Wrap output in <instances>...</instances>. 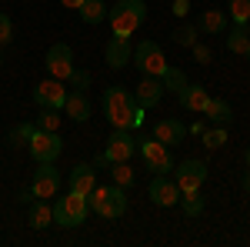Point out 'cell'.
Segmentation results:
<instances>
[{"instance_id": "6da1fadb", "label": "cell", "mask_w": 250, "mask_h": 247, "mask_svg": "<svg viewBox=\"0 0 250 247\" xmlns=\"http://www.w3.org/2000/svg\"><path fill=\"white\" fill-rule=\"evenodd\" d=\"M104 114L107 120L114 124L117 131H130V127H140V120H144V107H137V100L130 97L127 87H107L104 90Z\"/></svg>"}, {"instance_id": "7c38bea8", "label": "cell", "mask_w": 250, "mask_h": 247, "mask_svg": "<svg viewBox=\"0 0 250 247\" xmlns=\"http://www.w3.org/2000/svg\"><path fill=\"white\" fill-rule=\"evenodd\" d=\"M47 74L57 77V80H70V74H74V50L67 44H54L47 50Z\"/></svg>"}, {"instance_id": "ab89813d", "label": "cell", "mask_w": 250, "mask_h": 247, "mask_svg": "<svg viewBox=\"0 0 250 247\" xmlns=\"http://www.w3.org/2000/svg\"><path fill=\"white\" fill-rule=\"evenodd\" d=\"M244 160H247V171H250V151H247V157H244Z\"/></svg>"}, {"instance_id": "2e32d148", "label": "cell", "mask_w": 250, "mask_h": 247, "mask_svg": "<svg viewBox=\"0 0 250 247\" xmlns=\"http://www.w3.org/2000/svg\"><path fill=\"white\" fill-rule=\"evenodd\" d=\"M207 100H210V94H207V87H200V84H187V87L177 94V104L187 107V111H193V114H204Z\"/></svg>"}, {"instance_id": "f1b7e54d", "label": "cell", "mask_w": 250, "mask_h": 247, "mask_svg": "<svg viewBox=\"0 0 250 247\" xmlns=\"http://www.w3.org/2000/svg\"><path fill=\"white\" fill-rule=\"evenodd\" d=\"M160 80H164V90H173V94H180L187 87V77H184V70H177V67H167V74L160 77Z\"/></svg>"}, {"instance_id": "5bb4252c", "label": "cell", "mask_w": 250, "mask_h": 247, "mask_svg": "<svg viewBox=\"0 0 250 247\" xmlns=\"http://www.w3.org/2000/svg\"><path fill=\"white\" fill-rule=\"evenodd\" d=\"M104 57H107V67H114V70L127 67V64H130V57H134V44H130V37L110 34V40H107V50H104Z\"/></svg>"}, {"instance_id": "d4e9b609", "label": "cell", "mask_w": 250, "mask_h": 247, "mask_svg": "<svg viewBox=\"0 0 250 247\" xmlns=\"http://www.w3.org/2000/svg\"><path fill=\"white\" fill-rule=\"evenodd\" d=\"M187 217H200L204 214V194L200 190H190V194H180V201H177Z\"/></svg>"}, {"instance_id": "4dcf8cb0", "label": "cell", "mask_w": 250, "mask_h": 247, "mask_svg": "<svg viewBox=\"0 0 250 247\" xmlns=\"http://www.w3.org/2000/svg\"><path fill=\"white\" fill-rule=\"evenodd\" d=\"M230 20L233 23H250V0H230Z\"/></svg>"}, {"instance_id": "8d00e7d4", "label": "cell", "mask_w": 250, "mask_h": 247, "mask_svg": "<svg viewBox=\"0 0 250 247\" xmlns=\"http://www.w3.org/2000/svg\"><path fill=\"white\" fill-rule=\"evenodd\" d=\"M60 3H63L67 10H80V3H83V0H60Z\"/></svg>"}, {"instance_id": "4fadbf2b", "label": "cell", "mask_w": 250, "mask_h": 247, "mask_svg": "<svg viewBox=\"0 0 250 247\" xmlns=\"http://www.w3.org/2000/svg\"><path fill=\"white\" fill-rule=\"evenodd\" d=\"M147 194H150V201H154L157 207H173L180 201V187H177V180H170L167 174H154Z\"/></svg>"}, {"instance_id": "b9f144b4", "label": "cell", "mask_w": 250, "mask_h": 247, "mask_svg": "<svg viewBox=\"0 0 250 247\" xmlns=\"http://www.w3.org/2000/svg\"><path fill=\"white\" fill-rule=\"evenodd\" d=\"M0 64H3V57H0Z\"/></svg>"}, {"instance_id": "603a6c76", "label": "cell", "mask_w": 250, "mask_h": 247, "mask_svg": "<svg viewBox=\"0 0 250 247\" xmlns=\"http://www.w3.org/2000/svg\"><path fill=\"white\" fill-rule=\"evenodd\" d=\"M227 50H230V54H247V50H250L247 23H233V30L227 34Z\"/></svg>"}, {"instance_id": "277c9868", "label": "cell", "mask_w": 250, "mask_h": 247, "mask_svg": "<svg viewBox=\"0 0 250 247\" xmlns=\"http://www.w3.org/2000/svg\"><path fill=\"white\" fill-rule=\"evenodd\" d=\"M87 214H90L87 194L70 190V194H63L57 204H54V224H60V227H80L87 221Z\"/></svg>"}, {"instance_id": "74e56055", "label": "cell", "mask_w": 250, "mask_h": 247, "mask_svg": "<svg viewBox=\"0 0 250 247\" xmlns=\"http://www.w3.org/2000/svg\"><path fill=\"white\" fill-rule=\"evenodd\" d=\"M204 131H207V124H204V120H197V124H193V127H190V134H197V137H200V134H204Z\"/></svg>"}, {"instance_id": "9c48e42d", "label": "cell", "mask_w": 250, "mask_h": 247, "mask_svg": "<svg viewBox=\"0 0 250 247\" xmlns=\"http://www.w3.org/2000/svg\"><path fill=\"white\" fill-rule=\"evenodd\" d=\"M173 180H177V187L180 194H190V190H200L204 187V180H207V164L204 160H180L177 164V171H173Z\"/></svg>"}, {"instance_id": "60d3db41", "label": "cell", "mask_w": 250, "mask_h": 247, "mask_svg": "<svg viewBox=\"0 0 250 247\" xmlns=\"http://www.w3.org/2000/svg\"><path fill=\"white\" fill-rule=\"evenodd\" d=\"M244 57H247V60H250V50H247V54H244Z\"/></svg>"}, {"instance_id": "ffe728a7", "label": "cell", "mask_w": 250, "mask_h": 247, "mask_svg": "<svg viewBox=\"0 0 250 247\" xmlns=\"http://www.w3.org/2000/svg\"><path fill=\"white\" fill-rule=\"evenodd\" d=\"M27 221H30V227L34 230H43V227H50L54 224V207L47 204V201H30V214H27Z\"/></svg>"}, {"instance_id": "8992f818", "label": "cell", "mask_w": 250, "mask_h": 247, "mask_svg": "<svg viewBox=\"0 0 250 247\" xmlns=\"http://www.w3.org/2000/svg\"><path fill=\"white\" fill-rule=\"evenodd\" d=\"M134 64L140 67L144 77H164L167 74V57H164L160 44H154V40H140V44H137Z\"/></svg>"}, {"instance_id": "f35d334b", "label": "cell", "mask_w": 250, "mask_h": 247, "mask_svg": "<svg viewBox=\"0 0 250 247\" xmlns=\"http://www.w3.org/2000/svg\"><path fill=\"white\" fill-rule=\"evenodd\" d=\"M244 190H250V171H247V177H244Z\"/></svg>"}, {"instance_id": "ac0fdd59", "label": "cell", "mask_w": 250, "mask_h": 247, "mask_svg": "<svg viewBox=\"0 0 250 247\" xmlns=\"http://www.w3.org/2000/svg\"><path fill=\"white\" fill-rule=\"evenodd\" d=\"M97 187V171L94 164H77L70 171V190H80V194H90Z\"/></svg>"}, {"instance_id": "e0dca14e", "label": "cell", "mask_w": 250, "mask_h": 247, "mask_svg": "<svg viewBox=\"0 0 250 247\" xmlns=\"http://www.w3.org/2000/svg\"><path fill=\"white\" fill-rule=\"evenodd\" d=\"M154 137L160 140V144L173 147V144H184V137H187V127H184L180 120H157V124H154Z\"/></svg>"}, {"instance_id": "4316f807", "label": "cell", "mask_w": 250, "mask_h": 247, "mask_svg": "<svg viewBox=\"0 0 250 247\" xmlns=\"http://www.w3.org/2000/svg\"><path fill=\"white\" fill-rule=\"evenodd\" d=\"M227 137H230V134L224 131V124H217V127H210V131L200 134V140H204V147H207V151H217V147H224V144H227Z\"/></svg>"}, {"instance_id": "3957f363", "label": "cell", "mask_w": 250, "mask_h": 247, "mask_svg": "<svg viewBox=\"0 0 250 247\" xmlns=\"http://www.w3.org/2000/svg\"><path fill=\"white\" fill-rule=\"evenodd\" d=\"M87 204L94 214L100 217H107V221H114V217H124L127 214V194L120 184H110V187H94L87 194Z\"/></svg>"}, {"instance_id": "44dd1931", "label": "cell", "mask_w": 250, "mask_h": 247, "mask_svg": "<svg viewBox=\"0 0 250 247\" xmlns=\"http://www.w3.org/2000/svg\"><path fill=\"white\" fill-rule=\"evenodd\" d=\"M204 114H207V120H210V124H230V120H233L230 104H227V100H220V97H210V100H207Z\"/></svg>"}, {"instance_id": "cb8c5ba5", "label": "cell", "mask_w": 250, "mask_h": 247, "mask_svg": "<svg viewBox=\"0 0 250 247\" xmlns=\"http://www.w3.org/2000/svg\"><path fill=\"white\" fill-rule=\"evenodd\" d=\"M200 30H204V34H220V30H227V14H224V10H204Z\"/></svg>"}, {"instance_id": "d6a6232c", "label": "cell", "mask_w": 250, "mask_h": 247, "mask_svg": "<svg viewBox=\"0 0 250 247\" xmlns=\"http://www.w3.org/2000/svg\"><path fill=\"white\" fill-rule=\"evenodd\" d=\"M10 40H14V20L7 17V14H0V47L10 44Z\"/></svg>"}, {"instance_id": "ba28073f", "label": "cell", "mask_w": 250, "mask_h": 247, "mask_svg": "<svg viewBox=\"0 0 250 247\" xmlns=\"http://www.w3.org/2000/svg\"><path fill=\"white\" fill-rule=\"evenodd\" d=\"M137 151L144 154L147 167H150L154 174H167V171H173L170 147H167V144H160L157 137H144V140H137Z\"/></svg>"}, {"instance_id": "1f68e13d", "label": "cell", "mask_w": 250, "mask_h": 247, "mask_svg": "<svg viewBox=\"0 0 250 247\" xmlns=\"http://www.w3.org/2000/svg\"><path fill=\"white\" fill-rule=\"evenodd\" d=\"M173 44H180V47H193V44H197V27H193V23L177 27V30H173Z\"/></svg>"}, {"instance_id": "836d02e7", "label": "cell", "mask_w": 250, "mask_h": 247, "mask_svg": "<svg viewBox=\"0 0 250 247\" xmlns=\"http://www.w3.org/2000/svg\"><path fill=\"white\" fill-rule=\"evenodd\" d=\"M70 84H74V90H87V84H90V74L74 67V74H70Z\"/></svg>"}, {"instance_id": "5b68a950", "label": "cell", "mask_w": 250, "mask_h": 247, "mask_svg": "<svg viewBox=\"0 0 250 247\" xmlns=\"http://www.w3.org/2000/svg\"><path fill=\"white\" fill-rule=\"evenodd\" d=\"M137 151V140L130 131H117L107 137V147L94 157V167H110V164H117V160H130Z\"/></svg>"}, {"instance_id": "30bf717a", "label": "cell", "mask_w": 250, "mask_h": 247, "mask_svg": "<svg viewBox=\"0 0 250 247\" xmlns=\"http://www.w3.org/2000/svg\"><path fill=\"white\" fill-rule=\"evenodd\" d=\"M67 94H70V90L63 87V80L47 77V80H40L37 87H34V104H37V107H54V111H63Z\"/></svg>"}, {"instance_id": "8fae6325", "label": "cell", "mask_w": 250, "mask_h": 247, "mask_svg": "<svg viewBox=\"0 0 250 247\" xmlns=\"http://www.w3.org/2000/svg\"><path fill=\"white\" fill-rule=\"evenodd\" d=\"M60 190V174L54 171V164H37L34 171V180H30V197L37 201H47Z\"/></svg>"}, {"instance_id": "484cf974", "label": "cell", "mask_w": 250, "mask_h": 247, "mask_svg": "<svg viewBox=\"0 0 250 247\" xmlns=\"http://www.w3.org/2000/svg\"><path fill=\"white\" fill-rule=\"evenodd\" d=\"M34 131H37V124H17V127L10 131V137H7V144H10V147H27L30 137H34Z\"/></svg>"}, {"instance_id": "e575fe53", "label": "cell", "mask_w": 250, "mask_h": 247, "mask_svg": "<svg viewBox=\"0 0 250 247\" xmlns=\"http://www.w3.org/2000/svg\"><path fill=\"white\" fill-rule=\"evenodd\" d=\"M170 14H173V17H187V14H190V0H173Z\"/></svg>"}, {"instance_id": "9a60e30c", "label": "cell", "mask_w": 250, "mask_h": 247, "mask_svg": "<svg viewBox=\"0 0 250 247\" xmlns=\"http://www.w3.org/2000/svg\"><path fill=\"white\" fill-rule=\"evenodd\" d=\"M160 97H164V80L160 77H144L140 80V87H137V94H134V100H137V107H157L160 104Z\"/></svg>"}, {"instance_id": "f546056e", "label": "cell", "mask_w": 250, "mask_h": 247, "mask_svg": "<svg viewBox=\"0 0 250 247\" xmlns=\"http://www.w3.org/2000/svg\"><path fill=\"white\" fill-rule=\"evenodd\" d=\"M37 127H40V131H57V127H60V111H54V107H40Z\"/></svg>"}, {"instance_id": "7402d4cb", "label": "cell", "mask_w": 250, "mask_h": 247, "mask_svg": "<svg viewBox=\"0 0 250 247\" xmlns=\"http://www.w3.org/2000/svg\"><path fill=\"white\" fill-rule=\"evenodd\" d=\"M77 14H80L83 23L94 27V23H104V20H107V3H104V0H83Z\"/></svg>"}, {"instance_id": "d590c367", "label": "cell", "mask_w": 250, "mask_h": 247, "mask_svg": "<svg viewBox=\"0 0 250 247\" xmlns=\"http://www.w3.org/2000/svg\"><path fill=\"white\" fill-rule=\"evenodd\" d=\"M193 57L200 60V64H210V50H207L204 44H193Z\"/></svg>"}, {"instance_id": "7a4b0ae2", "label": "cell", "mask_w": 250, "mask_h": 247, "mask_svg": "<svg viewBox=\"0 0 250 247\" xmlns=\"http://www.w3.org/2000/svg\"><path fill=\"white\" fill-rule=\"evenodd\" d=\"M107 20H110V34L134 37V30L147 20V3L144 0H117L107 10Z\"/></svg>"}, {"instance_id": "52a82bcc", "label": "cell", "mask_w": 250, "mask_h": 247, "mask_svg": "<svg viewBox=\"0 0 250 247\" xmlns=\"http://www.w3.org/2000/svg\"><path fill=\"white\" fill-rule=\"evenodd\" d=\"M30 157L37 160V164H54L60 157V151H63V140L57 137V131H34V137H30Z\"/></svg>"}, {"instance_id": "d6986e66", "label": "cell", "mask_w": 250, "mask_h": 247, "mask_svg": "<svg viewBox=\"0 0 250 247\" xmlns=\"http://www.w3.org/2000/svg\"><path fill=\"white\" fill-rule=\"evenodd\" d=\"M63 111H67L70 120L83 124V120H90V100L83 97V90H70V94H67V104H63Z\"/></svg>"}, {"instance_id": "83f0119b", "label": "cell", "mask_w": 250, "mask_h": 247, "mask_svg": "<svg viewBox=\"0 0 250 247\" xmlns=\"http://www.w3.org/2000/svg\"><path fill=\"white\" fill-rule=\"evenodd\" d=\"M110 177H114V184H120V187L127 190L134 184V167L127 160H117V164H110Z\"/></svg>"}]
</instances>
